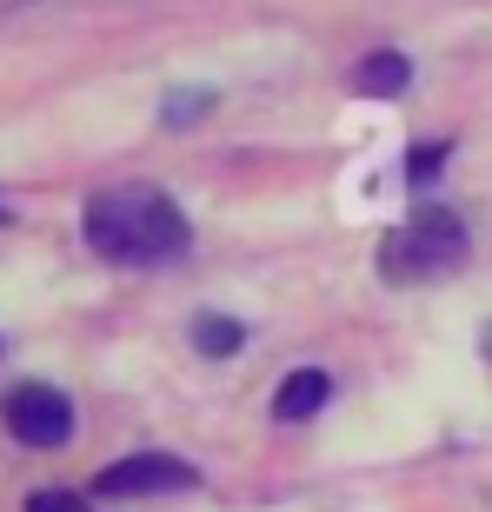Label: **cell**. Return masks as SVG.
<instances>
[{"mask_svg": "<svg viewBox=\"0 0 492 512\" xmlns=\"http://www.w3.org/2000/svg\"><path fill=\"white\" fill-rule=\"evenodd\" d=\"M213 107H220V94H213V87H173V94L160 100V127L187 133V127H200Z\"/></svg>", "mask_w": 492, "mask_h": 512, "instance_id": "8", "label": "cell"}, {"mask_svg": "<svg viewBox=\"0 0 492 512\" xmlns=\"http://www.w3.org/2000/svg\"><path fill=\"white\" fill-rule=\"evenodd\" d=\"M0 220H7V200H0Z\"/></svg>", "mask_w": 492, "mask_h": 512, "instance_id": "12", "label": "cell"}, {"mask_svg": "<svg viewBox=\"0 0 492 512\" xmlns=\"http://www.w3.org/2000/svg\"><path fill=\"white\" fill-rule=\"evenodd\" d=\"M406 87H413V60L393 54V47H379V54H366L353 67V94H366V100H399Z\"/></svg>", "mask_w": 492, "mask_h": 512, "instance_id": "6", "label": "cell"}, {"mask_svg": "<svg viewBox=\"0 0 492 512\" xmlns=\"http://www.w3.org/2000/svg\"><path fill=\"white\" fill-rule=\"evenodd\" d=\"M27 512H94V499L87 493H60V486H40V493H27Z\"/></svg>", "mask_w": 492, "mask_h": 512, "instance_id": "10", "label": "cell"}, {"mask_svg": "<svg viewBox=\"0 0 492 512\" xmlns=\"http://www.w3.org/2000/svg\"><path fill=\"white\" fill-rule=\"evenodd\" d=\"M479 353H486V360H492V320L479 326Z\"/></svg>", "mask_w": 492, "mask_h": 512, "instance_id": "11", "label": "cell"}, {"mask_svg": "<svg viewBox=\"0 0 492 512\" xmlns=\"http://www.w3.org/2000/svg\"><path fill=\"white\" fill-rule=\"evenodd\" d=\"M446 153H453L446 140H419V147L406 153V187H413V193H426V187L439 180V173H446Z\"/></svg>", "mask_w": 492, "mask_h": 512, "instance_id": "9", "label": "cell"}, {"mask_svg": "<svg viewBox=\"0 0 492 512\" xmlns=\"http://www.w3.org/2000/svg\"><path fill=\"white\" fill-rule=\"evenodd\" d=\"M326 399H333V373H326V366H293V373L273 386V419H280V426H306L313 413H326Z\"/></svg>", "mask_w": 492, "mask_h": 512, "instance_id": "5", "label": "cell"}, {"mask_svg": "<svg viewBox=\"0 0 492 512\" xmlns=\"http://www.w3.org/2000/svg\"><path fill=\"white\" fill-rule=\"evenodd\" d=\"M193 353H207V360H233L246 346V326L233 320V313H193Z\"/></svg>", "mask_w": 492, "mask_h": 512, "instance_id": "7", "label": "cell"}, {"mask_svg": "<svg viewBox=\"0 0 492 512\" xmlns=\"http://www.w3.org/2000/svg\"><path fill=\"white\" fill-rule=\"evenodd\" d=\"M473 260V233H466V220H459L453 207H419L413 220H399L386 240H379V280L393 286H433L446 280V273H459V266Z\"/></svg>", "mask_w": 492, "mask_h": 512, "instance_id": "2", "label": "cell"}, {"mask_svg": "<svg viewBox=\"0 0 492 512\" xmlns=\"http://www.w3.org/2000/svg\"><path fill=\"white\" fill-rule=\"evenodd\" d=\"M200 486V466H187L167 446H140L127 459H107L87 486V499H167V493H193Z\"/></svg>", "mask_w": 492, "mask_h": 512, "instance_id": "3", "label": "cell"}, {"mask_svg": "<svg viewBox=\"0 0 492 512\" xmlns=\"http://www.w3.org/2000/svg\"><path fill=\"white\" fill-rule=\"evenodd\" d=\"M0 426L27 446V453H60L74 439V399L47 380H20L0 393Z\"/></svg>", "mask_w": 492, "mask_h": 512, "instance_id": "4", "label": "cell"}, {"mask_svg": "<svg viewBox=\"0 0 492 512\" xmlns=\"http://www.w3.org/2000/svg\"><path fill=\"white\" fill-rule=\"evenodd\" d=\"M80 240L107 266L153 273V266L187 260L193 220H187V207H180L167 187H153V180H107V187H94L87 207H80Z\"/></svg>", "mask_w": 492, "mask_h": 512, "instance_id": "1", "label": "cell"}]
</instances>
